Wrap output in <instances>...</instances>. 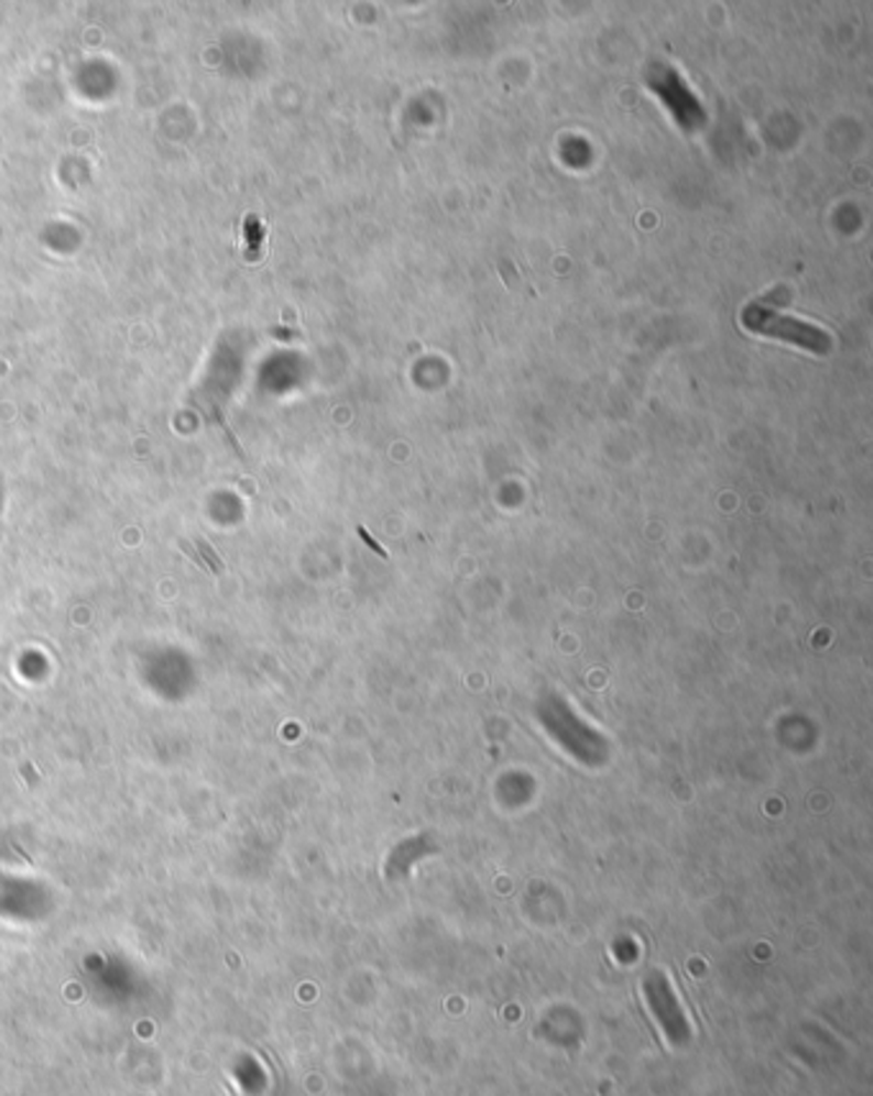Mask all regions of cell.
<instances>
[{
  "label": "cell",
  "mask_w": 873,
  "mask_h": 1096,
  "mask_svg": "<svg viewBox=\"0 0 873 1096\" xmlns=\"http://www.w3.org/2000/svg\"><path fill=\"white\" fill-rule=\"evenodd\" d=\"M247 241H249L247 259L249 262H257V259L262 257V241H264V228L257 220V216L247 218Z\"/></svg>",
  "instance_id": "2"
},
{
  "label": "cell",
  "mask_w": 873,
  "mask_h": 1096,
  "mask_svg": "<svg viewBox=\"0 0 873 1096\" xmlns=\"http://www.w3.org/2000/svg\"><path fill=\"white\" fill-rule=\"evenodd\" d=\"M200 551H203V554H206V558H208V562H210V566H214V572H220V562H218V558H216V554H214V549H210V546H208V543H206V541H200Z\"/></svg>",
  "instance_id": "3"
},
{
  "label": "cell",
  "mask_w": 873,
  "mask_h": 1096,
  "mask_svg": "<svg viewBox=\"0 0 873 1096\" xmlns=\"http://www.w3.org/2000/svg\"><path fill=\"white\" fill-rule=\"evenodd\" d=\"M359 535H361V539H364V541H367V543H369V546H372V549H374V551H380V554H382V556H384V551H382V549H380V546H377V543H374V541H372V539H369V533H367V531H364V528H359Z\"/></svg>",
  "instance_id": "4"
},
{
  "label": "cell",
  "mask_w": 873,
  "mask_h": 1096,
  "mask_svg": "<svg viewBox=\"0 0 873 1096\" xmlns=\"http://www.w3.org/2000/svg\"><path fill=\"white\" fill-rule=\"evenodd\" d=\"M741 318L751 334L778 338V341L794 344L805 351L820 354V357L832 351V336L825 334L822 328L809 326V323H801L797 318H786V315H778L761 303L745 305Z\"/></svg>",
  "instance_id": "1"
}]
</instances>
